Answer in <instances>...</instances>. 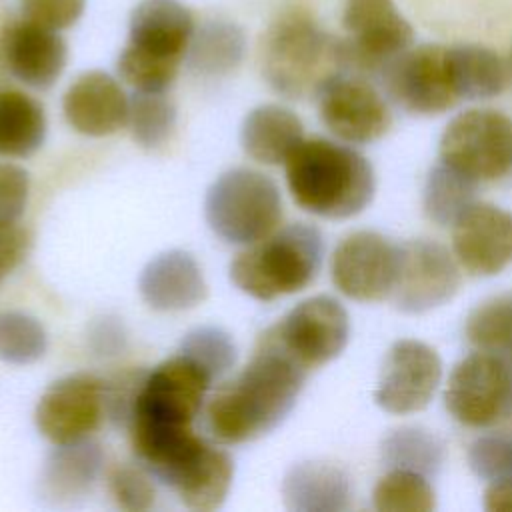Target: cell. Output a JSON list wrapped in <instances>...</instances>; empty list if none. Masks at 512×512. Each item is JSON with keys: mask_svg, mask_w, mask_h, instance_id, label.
Masks as SVG:
<instances>
[{"mask_svg": "<svg viewBox=\"0 0 512 512\" xmlns=\"http://www.w3.org/2000/svg\"><path fill=\"white\" fill-rule=\"evenodd\" d=\"M108 486L114 502L124 510H148L154 506V486L150 478L136 468H116L108 478Z\"/></svg>", "mask_w": 512, "mask_h": 512, "instance_id": "74e56055", "label": "cell"}, {"mask_svg": "<svg viewBox=\"0 0 512 512\" xmlns=\"http://www.w3.org/2000/svg\"><path fill=\"white\" fill-rule=\"evenodd\" d=\"M304 140L302 120L286 106L262 104L250 110L240 128L244 152L260 164H284Z\"/></svg>", "mask_w": 512, "mask_h": 512, "instance_id": "cb8c5ba5", "label": "cell"}, {"mask_svg": "<svg viewBox=\"0 0 512 512\" xmlns=\"http://www.w3.org/2000/svg\"><path fill=\"white\" fill-rule=\"evenodd\" d=\"M128 124L134 140L144 148L162 146L176 124V108L166 92H140L130 98Z\"/></svg>", "mask_w": 512, "mask_h": 512, "instance_id": "d6a6232c", "label": "cell"}, {"mask_svg": "<svg viewBox=\"0 0 512 512\" xmlns=\"http://www.w3.org/2000/svg\"><path fill=\"white\" fill-rule=\"evenodd\" d=\"M30 194V176L24 168L0 162V220H18Z\"/></svg>", "mask_w": 512, "mask_h": 512, "instance_id": "ab89813d", "label": "cell"}, {"mask_svg": "<svg viewBox=\"0 0 512 512\" xmlns=\"http://www.w3.org/2000/svg\"><path fill=\"white\" fill-rule=\"evenodd\" d=\"M506 66H508V76L512 78V48H510V54H508V60H506Z\"/></svg>", "mask_w": 512, "mask_h": 512, "instance_id": "7bdbcfd3", "label": "cell"}, {"mask_svg": "<svg viewBox=\"0 0 512 512\" xmlns=\"http://www.w3.org/2000/svg\"><path fill=\"white\" fill-rule=\"evenodd\" d=\"M204 212L208 226L224 242L250 246L278 228L282 196L264 172L232 168L208 188Z\"/></svg>", "mask_w": 512, "mask_h": 512, "instance_id": "8992f818", "label": "cell"}, {"mask_svg": "<svg viewBox=\"0 0 512 512\" xmlns=\"http://www.w3.org/2000/svg\"><path fill=\"white\" fill-rule=\"evenodd\" d=\"M398 244L374 230H358L338 242L330 262L332 282L346 298L380 302L392 294Z\"/></svg>", "mask_w": 512, "mask_h": 512, "instance_id": "2e32d148", "label": "cell"}, {"mask_svg": "<svg viewBox=\"0 0 512 512\" xmlns=\"http://www.w3.org/2000/svg\"><path fill=\"white\" fill-rule=\"evenodd\" d=\"M68 48L58 30L30 20L10 22L0 34V62L22 84L46 90L62 74Z\"/></svg>", "mask_w": 512, "mask_h": 512, "instance_id": "d6986e66", "label": "cell"}, {"mask_svg": "<svg viewBox=\"0 0 512 512\" xmlns=\"http://www.w3.org/2000/svg\"><path fill=\"white\" fill-rule=\"evenodd\" d=\"M148 470L192 510L218 508L234 478L230 454L198 434H192Z\"/></svg>", "mask_w": 512, "mask_h": 512, "instance_id": "30bf717a", "label": "cell"}, {"mask_svg": "<svg viewBox=\"0 0 512 512\" xmlns=\"http://www.w3.org/2000/svg\"><path fill=\"white\" fill-rule=\"evenodd\" d=\"M194 30L192 12L180 0H140L130 14L128 44L182 64Z\"/></svg>", "mask_w": 512, "mask_h": 512, "instance_id": "44dd1931", "label": "cell"}, {"mask_svg": "<svg viewBox=\"0 0 512 512\" xmlns=\"http://www.w3.org/2000/svg\"><path fill=\"white\" fill-rule=\"evenodd\" d=\"M306 370L338 358L350 338L346 308L320 294L296 304L280 322L266 330Z\"/></svg>", "mask_w": 512, "mask_h": 512, "instance_id": "7c38bea8", "label": "cell"}, {"mask_svg": "<svg viewBox=\"0 0 512 512\" xmlns=\"http://www.w3.org/2000/svg\"><path fill=\"white\" fill-rule=\"evenodd\" d=\"M446 66L458 100H488L504 92L506 62L480 44L446 46Z\"/></svg>", "mask_w": 512, "mask_h": 512, "instance_id": "d4e9b609", "label": "cell"}, {"mask_svg": "<svg viewBox=\"0 0 512 512\" xmlns=\"http://www.w3.org/2000/svg\"><path fill=\"white\" fill-rule=\"evenodd\" d=\"M452 250L470 276H494L512 264V212L472 202L452 224Z\"/></svg>", "mask_w": 512, "mask_h": 512, "instance_id": "ac0fdd59", "label": "cell"}, {"mask_svg": "<svg viewBox=\"0 0 512 512\" xmlns=\"http://www.w3.org/2000/svg\"><path fill=\"white\" fill-rule=\"evenodd\" d=\"M282 494L290 510L342 512L352 504V482L342 468L310 460L288 470Z\"/></svg>", "mask_w": 512, "mask_h": 512, "instance_id": "603a6c76", "label": "cell"}, {"mask_svg": "<svg viewBox=\"0 0 512 512\" xmlns=\"http://www.w3.org/2000/svg\"><path fill=\"white\" fill-rule=\"evenodd\" d=\"M100 464L102 452L88 440L58 446L46 466V486L58 496H74L84 492L94 482Z\"/></svg>", "mask_w": 512, "mask_h": 512, "instance_id": "f546056e", "label": "cell"}, {"mask_svg": "<svg viewBox=\"0 0 512 512\" xmlns=\"http://www.w3.org/2000/svg\"><path fill=\"white\" fill-rule=\"evenodd\" d=\"M442 380L438 352L422 340H396L386 352L374 402L388 414H414L424 410Z\"/></svg>", "mask_w": 512, "mask_h": 512, "instance_id": "e0dca14e", "label": "cell"}, {"mask_svg": "<svg viewBox=\"0 0 512 512\" xmlns=\"http://www.w3.org/2000/svg\"><path fill=\"white\" fill-rule=\"evenodd\" d=\"M120 78L140 92H166L174 82L180 64L146 54L130 44L120 52L116 62Z\"/></svg>", "mask_w": 512, "mask_h": 512, "instance_id": "e575fe53", "label": "cell"}, {"mask_svg": "<svg viewBox=\"0 0 512 512\" xmlns=\"http://www.w3.org/2000/svg\"><path fill=\"white\" fill-rule=\"evenodd\" d=\"M472 202H476V180L444 162L428 172L422 190V208L434 224L452 226Z\"/></svg>", "mask_w": 512, "mask_h": 512, "instance_id": "83f0119b", "label": "cell"}, {"mask_svg": "<svg viewBox=\"0 0 512 512\" xmlns=\"http://www.w3.org/2000/svg\"><path fill=\"white\" fill-rule=\"evenodd\" d=\"M306 368L264 332L250 362L216 390L206 406V426L224 444H242L272 432L294 408Z\"/></svg>", "mask_w": 512, "mask_h": 512, "instance_id": "6da1fadb", "label": "cell"}, {"mask_svg": "<svg viewBox=\"0 0 512 512\" xmlns=\"http://www.w3.org/2000/svg\"><path fill=\"white\" fill-rule=\"evenodd\" d=\"M336 42L338 38L324 32L308 12H282L262 42V74L284 98L316 94L318 86L340 70Z\"/></svg>", "mask_w": 512, "mask_h": 512, "instance_id": "5b68a950", "label": "cell"}, {"mask_svg": "<svg viewBox=\"0 0 512 512\" xmlns=\"http://www.w3.org/2000/svg\"><path fill=\"white\" fill-rule=\"evenodd\" d=\"M212 382L214 378L182 352L146 374L130 406L132 448L142 462L194 432L192 422Z\"/></svg>", "mask_w": 512, "mask_h": 512, "instance_id": "7a4b0ae2", "label": "cell"}, {"mask_svg": "<svg viewBox=\"0 0 512 512\" xmlns=\"http://www.w3.org/2000/svg\"><path fill=\"white\" fill-rule=\"evenodd\" d=\"M382 462L388 468H404L424 474L426 478L436 476L444 464L442 440L416 426H402L388 432L382 440Z\"/></svg>", "mask_w": 512, "mask_h": 512, "instance_id": "f1b7e54d", "label": "cell"}, {"mask_svg": "<svg viewBox=\"0 0 512 512\" xmlns=\"http://www.w3.org/2000/svg\"><path fill=\"white\" fill-rule=\"evenodd\" d=\"M466 458L470 470L486 482L512 478V434L494 432L476 438Z\"/></svg>", "mask_w": 512, "mask_h": 512, "instance_id": "8d00e7d4", "label": "cell"}, {"mask_svg": "<svg viewBox=\"0 0 512 512\" xmlns=\"http://www.w3.org/2000/svg\"><path fill=\"white\" fill-rule=\"evenodd\" d=\"M346 38L336 42L338 68L376 76L414 42V28L394 0H346L342 10Z\"/></svg>", "mask_w": 512, "mask_h": 512, "instance_id": "52a82bcc", "label": "cell"}, {"mask_svg": "<svg viewBox=\"0 0 512 512\" xmlns=\"http://www.w3.org/2000/svg\"><path fill=\"white\" fill-rule=\"evenodd\" d=\"M440 162L476 182L504 178L512 170V118L492 108L456 114L440 136Z\"/></svg>", "mask_w": 512, "mask_h": 512, "instance_id": "ba28073f", "label": "cell"}, {"mask_svg": "<svg viewBox=\"0 0 512 512\" xmlns=\"http://www.w3.org/2000/svg\"><path fill=\"white\" fill-rule=\"evenodd\" d=\"M464 334L472 346L486 352H512V292L478 304L466 318Z\"/></svg>", "mask_w": 512, "mask_h": 512, "instance_id": "1f68e13d", "label": "cell"}, {"mask_svg": "<svg viewBox=\"0 0 512 512\" xmlns=\"http://www.w3.org/2000/svg\"><path fill=\"white\" fill-rule=\"evenodd\" d=\"M66 122L84 136H108L128 124L130 98L118 80L102 70L80 74L64 92Z\"/></svg>", "mask_w": 512, "mask_h": 512, "instance_id": "ffe728a7", "label": "cell"}, {"mask_svg": "<svg viewBox=\"0 0 512 512\" xmlns=\"http://www.w3.org/2000/svg\"><path fill=\"white\" fill-rule=\"evenodd\" d=\"M104 384L88 372L52 382L40 396L34 420L44 438L56 446L88 440L104 416Z\"/></svg>", "mask_w": 512, "mask_h": 512, "instance_id": "9a60e30c", "label": "cell"}, {"mask_svg": "<svg viewBox=\"0 0 512 512\" xmlns=\"http://www.w3.org/2000/svg\"><path fill=\"white\" fill-rule=\"evenodd\" d=\"M380 76L388 96L410 114L436 116L458 102L446 66V46H410L392 58Z\"/></svg>", "mask_w": 512, "mask_h": 512, "instance_id": "5bb4252c", "label": "cell"}, {"mask_svg": "<svg viewBox=\"0 0 512 512\" xmlns=\"http://www.w3.org/2000/svg\"><path fill=\"white\" fill-rule=\"evenodd\" d=\"M246 52L244 30L228 20H208L194 30L186 60L200 76H222L236 70Z\"/></svg>", "mask_w": 512, "mask_h": 512, "instance_id": "4316f807", "label": "cell"}, {"mask_svg": "<svg viewBox=\"0 0 512 512\" xmlns=\"http://www.w3.org/2000/svg\"><path fill=\"white\" fill-rule=\"evenodd\" d=\"M372 502L380 512H430L436 508V494L424 474L390 468L376 482Z\"/></svg>", "mask_w": 512, "mask_h": 512, "instance_id": "4dcf8cb0", "label": "cell"}, {"mask_svg": "<svg viewBox=\"0 0 512 512\" xmlns=\"http://www.w3.org/2000/svg\"><path fill=\"white\" fill-rule=\"evenodd\" d=\"M44 138L42 104L22 90L0 88V156H30L44 144Z\"/></svg>", "mask_w": 512, "mask_h": 512, "instance_id": "484cf974", "label": "cell"}, {"mask_svg": "<svg viewBox=\"0 0 512 512\" xmlns=\"http://www.w3.org/2000/svg\"><path fill=\"white\" fill-rule=\"evenodd\" d=\"M484 508L488 512H512V478L488 482L484 492Z\"/></svg>", "mask_w": 512, "mask_h": 512, "instance_id": "b9f144b4", "label": "cell"}, {"mask_svg": "<svg viewBox=\"0 0 512 512\" xmlns=\"http://www.w3.org/2000/svg\"><path fill=\"white\" fill-rule=\"evenodd\" d=\"M86 0H20L24 20L52 30L72 26L84 12Z\"/></svg>", "mask_w": 512, "mask_h": 512, "instance_id": "f35d334b", "label": "cell"}, {"mask_svg": "<svg viewBox=\"0 0 512 512\" xmlns=\"http://www.w3.org/2000/svg\"><path fill=\"white\" fill-rule=\"evenodd\" d=\"M30 250V232L16 220H0V276L14 270Z\"/></svg>", "mask_w": 512, "mask_h": 512, "instance_id": "60d3db41", "label": "cell"}, {"mask_svg": "<svg viewBox=\"0 0 512 512\" xmlns=\"http://www.w3.org/2000/svg\"><path fill=\"white\" fill-rule=\"evenodd\" d=\"M322 254L320 230L294 222L240 252L230 264V280L238 290L262 302L296 294L318 276Z\"/></svg>", "mask_w": 512, "mask_h": 512, "instance_id": "277c9868", "label": "cell"}, {"mask_svg": "<svg viewBox=\"0 0 512 512\" xmlns=\"http://www.w3.org/2000/svg\"><path fill=\"white\" fill-rule=\"evenodd\" d=\"M180 352L198 362L214 380L226 374L236 362V346L228 332L216 326H200L188 332Z\"/></svg>", "mask_w": 512, "mask_h": 512, "instance_id": "d590c367", "label": "cell"}, {"mask_svg": "<svg viewBox=\"0 0 512 512\" xmlns=\"http://www.w3.org/2000/svg\"><path fill=\"white\" fill-rule=\"evenodd\" d=\"M462 282L460 264L446 246L418 238L398 244L392 302L404 314H424L450 302Z\"/></svg>", "mask_w": 512, "mask_h": 512, "instance_id": "8fae6325", "label": "cell"}, {"mask_svg": "<svg viewBox=\"0 0 512 512\" xmlns=\"http://www.w3.org/2000/svg\"><path fill=\"white\" fill-rule=\"evenodd\" d=\"M284 168L294 202L320 218H352L376 192L374 168L366 156L334 140L304 138Z\"/></svg>", "mask_w": 512, "mask_h": 512, "instance_id": "3957f363", "label": "cell"}, {"mask_svg": "<svg viewBox=\"0 0 512 512\" xmlns=\"http://www.w3.org/2000/svg\"><path fill=\"white\" fill-rule=\"evenodd\" d=\"M314 96L322 124L342 142L368 144L392 126L388 104L364 76L338 70L318 86Z\"/></svg>", "mask_w": 512, "mask_h": 512, "instance_id": "4fadbf2b", "label": "cell"}, {"mask_svg": "<svg viewBox=\"0 0 512 512\" xmlns=\"http://www.w3.org/2000/svg\"><path fill=\"white\" fill-rule=\"evenodd\" d=\"M46 348V330L34 316L20 310L0 312V360L32 364L44 356Z\"/></svg>", "mask_w": 512, "mask_h": 512, "instance_id": "836d02e7", "label": "cell"}, {"mask_svg": "<svg viewBox=\"0 0 512 512\" xmlns=\"http://www.w3.org/2000/svg\"><path fill=\"white\" fill-rule=\"evenodd\" d=\"M444 404L470 428H488L512 418V352L476 350L450 372Z\"/></svg>", "mask_w": 512, "mask_h": 512, "instance_id": "9c48e42d", "label": "cell"}, {"mask_svg": "<svg viewBox=\"0 0 512 512\" xmlns=\"http://www.w3.org/2000/svg\"><path fill=\"white\" fill-rule=\"evenodd\" d=\"M144 302L162 312L188 310L206 298L202 268L184 250H168L152 258L138 280Z\"/></svg>", "mask_w": 512, "mask_h": 512, "instance_id": "7402d4cb", "label": "cell"}]
</instances>
